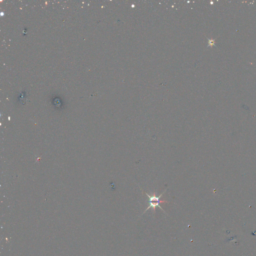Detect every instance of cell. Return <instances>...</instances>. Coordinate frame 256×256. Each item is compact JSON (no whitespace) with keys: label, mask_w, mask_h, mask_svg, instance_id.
I'll return each instance as SVG.
<instances>
[{"label":"cell","mask_w":256,"mask_h":256,"mask_svg":"<svg viewBox=\"0 0 256 256\" xmlns=\"http://www.w3.org/2000/svg\"><path fill=\"white\" fill-rule=\"evenodd\" d=\"M167 189L165 190L162 193V194H161L158 197L156 196V192L153 193L152 196H150L148 194H147V193L143 191V192L145 193L147 196L149 198V200L148 201L149 204V207L143 213V214H144L145 213H146L147 211H148L150 208H152L154 213H155L156 212V207H159L165 213H166L164 211V210L160 206V204L161 203H169V202H167V201H162L160 200L161 197L163 196V195L164 194L165 192L167 191Z\"/></svg>","instance_id":"1"}]
</instances>
